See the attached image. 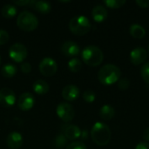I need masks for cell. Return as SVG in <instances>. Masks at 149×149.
Returning a JSON list of instances; mask_svg holds the SVG:
<instances>
[{
    "label": "cell",
    "mask_w": 149,
    "mask_h": 149,
    "mask_svg": "<svg viewBox=\"0 0 149 149\" xmlns=\"http://www.w3.org/2000/svg\"><path fill=\"white\" fill-rule=\"evenodd\" d=\"M121 77L120 69L113 64H107L103 65L98 73L100 82L105 86H111L118 82Z\"/></svg>",
    "instance_id": "1"
},
{
    "label": "cell",
    "mask_w": 149,
    "mask_h": 149,
    "mask_svg": "<svg viewBox=\"0 0 149 149\" xmlns=\"http://www.w3.org/2000/svg\"><path fill=\"white\" fill-rule=\"evenodd\" d=\"M111 130L109 127L103 122H96L92 130L91 137L95 144L100 147H104L110 142L111 140Z\"/></svg>",
    "instance_id": "2"
},
{
    "label": "cell",
    "mask_w": 149,
    "mask_h": 149,
    "mask_svg": "<svg viewBox=\"0 0 149 149\" xmlns=\"http://www.w3.org/2000/svg\"><path fill=\"white\" fill-rule=\"evenodd\" d=\"M81 57L84 63L92 67L100 65L104 59L103 52L95 45H88L85 47L82 51Z\"/></svg>",
    "instance_id": "3"
},
{
    "label": "cell",
    "mask_w": 149,
    "mask_h": 149,
    "mask_svg": "<svg viewBox=\"0 0 149 149\" xmlns=\"http://www.w3.org/2000/svg\"><path fill=\"white\" fill-rule=\"evenodd\" d=\"M17 25L24 31H31L38 27V19L33 13L24 10L17 17Z\"/></svg>",
    "instance_id": "4"
},
{
    "label": "cell",
    "mask_w": 149,
    "mask_h": 149,
    "mask_svg": "<svg viewBox=\"0 0 149 149\" xmlns=\"http://www.w3.org/2000/svg\"><path fill=\"white\" fill-rule=\"evenodd\" d=\"M70 31L78 36H83L89 32L91 30V23L89 19L85 16H76L72 17L69 22Z\"/></svg>",
    "instance_id": "5"
},
{
    "label": "cell",
    "mask_w": 149,
    "mask_h": 149,
    "mask_svg": "<svg viewBox=\"0 0 149 149\" xmlns=\"http://www.w3.org/2000/svg\"><path fill=\"white\" fill-rule=\"evenodd\" d=\"M27 48L21 43L13 44L9 49V56L14 62L23 63V61L27 58Z\"/></svg>",
    "instance_id": "6"
},
{
    "label": "cell",
    "mask_w": 149,
    "mask_h": 149,
    "mask_svg": "<svg viewBox=\"0 0 149 149\" xmlns=\"http://www.w3.org/2000/svg\"><path fill=\"white\" fill-rule=\"evenodd\" d=\"M39 72L45 77L53 76L58 71V64L52 58H45L39 63Z\"/></svg>",
    "instance_id": "7"
},
{
    "label": "cell",
    "mask_w": 149,
    "mask_h": 149,
    "mask_svg": "<svg viewBox=\"0 0 149 149\" xmlns=\"http://www.w3.org/2000/svg\"><path fill=\"white\" fill-rule=\"evenodd\" d=\"M57 115L65 122H70L73 120L75 116V111L72 106H71L69 103L66 102H61L59 105H58L56 109Z\"/></svg>",
    "instance_id": "8"
},
{
    "label": "cell",
    "mask_w": 149,
    "mask_h": 149,
    "mask_svg": "<svg viewBox=\"0 0 149 149\" xmlns=\"http://www.w3.org/2000/svg\"><path fill=\"white\" fill-rule=\"evenodd\" d=\"M16 102V94L13 90L8 87L0 89V104L5 107H12Z\"/></svg>",
    "instance_id": "9"
},
{
    "label": "cell",
    "mask_w": 149,
    "mask_h": 149,
    "mask_svg": "<svg viewBox=\"0 0 149 149\" xmlns=\"http://www.w3.org/2000/svg\"><path fill=\"white\" fill-rule=\"evenodd\" d=\"M148 53L143 47H136L130 53V61L134 65L143 64L148 58Z\"/></svg>",
    "instance_id": "10"
},
{
    "label": "cell",
    "mask_w": 149,
    "mask_h": 149,
    "mask_svg": "<svg viewBox=\"0 0 149 149\" xmlns=\"http://www.w3.org/2000/svg\"><path fill=\"white\" fill-rule=\"evenodd\" d=\"M61 52L65 56L72 58L77 56L80 52V47L75 41L68 40L62 44Z\"/></svg>",
    "instance_id": "11"
},
{
    "label": "cell",
    "mask_w": 149,
    "mask_h": 149,
    "mask_svg": "<svg viewBox=\"0 0 149 149\" xmlns=\"http://www.w3.org/2000/svg\"><path fill=\"white\" fill-rule=\"evenodd\" d=\"M35 103L34 96L31 93H22L17 100V107L22 111L31 110Z\"/></svg>",
    "instance_id": "12"
},
{
    "label": "cell",
    "mask_w": 149,
    "mask_h": 149,
    "mask_svg": "<svg viewBox=\"0 0 149 149\" xmlns=\"http://www.w3.org/2000/svg\"><path fill=\"white\" fill-rule=\"evenodd\" d=\"M61 130H62L65 137L70 141L77 140L81 136V130L76 125H72V124L62 125Z\"/></svg>",
    "instance_id": "13"
},
{
    "label": "cell",
    "mask_w": 149,
    "mask_h": 149,
    "mask_svg": "<svg viewBox=\"0 0 149 149\" xmlns=\"http://www.w3.org/2000/svg\"><path fill=\"white\" fill-rule=\"evenodd\" d=\"M6 143L10 149H19L23 145V136L18 132H10L6 138Z\"/></svg>",
    "instance_id": "14"
},
{
    "label": "cell",
    "mask_w": 149,
    "mask_h": 149,
    "mask_svg": "<svg viewBox=\"0 0 149 149\" xmlns=\"http://www.w3.org/2000/svg\"><path fill=\"white\" fill-rule=\"evenodd\" d=\"M62 97L67 101H74L79 96V89L74 85H67L62 90Z\"/></svg>",
    "instance_id": "15"
},
{
    "label": "cell",
    "mask_w": 149,
    "mask_h": 149,
    "mask_svg": "<svg viewBox=\"0 0 149 149\" xmlns=\"http://www.w3.org/2000/svg\"><path fill=\"white\" fill-rule=\"evenodd\" d=\"M92 17L95 22L102 23L107 18L108 13L106 7L102 5H96L95 7H93L92 10Z\"/></svg>",
    "instance_id": "16"
},
{
    "label": "cell",
    "mask_w": 149,
    "mask_h": 149,
    "mask_svg": "<svg viewBox=\"0 0 149 149\" xmlns=\"http://www.w3.org/2000/svg\"><path fill=\"white\" fill-rule=\"evenodd\" d=\"M30 6L36 10L37 11L43 13V14H47L51 11V3L46 1H35V0H31Z\"/></svg>",
    "instance_id": "17"
},
{
    "label": "cell",
    "mask_w": 149,
    "mask_h": 149,
    "mask_svg": "<svg viewBox=\"0 0 149 149\" xmlns=\"http://www.w3.org/2000/svg\"><path fill=\"white\" fill-rule=\"evenodd\" d=\"M32 88H33V91L37 94L43 95V94H45L49 92L50 86L46 81H45L43 79H38L33 83Z\"/></svg>",
    "instance_id": "18"
},
{
    "label": "cell",
    "mask_w": 149,
    "mask_h": 149,
    "mask_svg": "<svg viewBox=\"0 0 149 149\" xmlns=\"http://www.w3.org/2000/svg\"><path fill=\"white\" fill-rule=\"evenodd\" d=\"M129 33L130 35L137 39H141L146 35V31L143 26L138 24H134L129 28Z\"/></svg>",
    "instance_id": "19"
},
{
    "label": "cell",
    "mask_w": 149,
    "mask_h": 149,
    "mask_svg": "<svg viewBox=\"0 0 149 149\" xmlns=\"http://www.w3.org/2000/svg\"><path fill=\"white\" fill-rule=\"evenodd\" d=\"M115 115V109L110 105H104L100 110V116L104 120H110Z\"/></svg>",
    "instance_id": "20"
},
{
    "label": "cell",
    "mask_w": 149,
    "mask_h": 149,
    "mask_svg": "<svg viewBox=\"0 0 149 149\" xmlns=\"http://www.w3.org/2000/svg\"><path fill=\"white\" fill-rule=\"evenodd\" d=\"M17 10L15 5L13 4H5L2 7L1 13L2 16L5 18H11L16 16Z\"/></svg>",
    "instance_id": "21"
},
{
    "label": "cell",
    "mask_w": 149,
    "mask_h": 149,
    "mask_svg": "<svg viewBox=\"0 0 149 149\" xmlns=\"http://www.w3.org/2000/svg\"><path fill=\"white\" fill-rule=\"evenodd\" d=\"M17 67L12 64L4 65L1 69V74L5 78H12L17 73Z\"/></svg>",
    "instance_id": "22"
},
{
    "label": "cell",
    "mask_w": 149,
    "mask_h": 149,
    "mask_svg": "<svg viewBox=\"0 0 149 149\" xmlns=\"http://www.w3.org/2000/svg\"><path fill=\"white\" fill-rule=\"evenodd\" d=\"M82 67V62L78 58H72L68 61V68L72 72H79Z\"/></svg>",
    "instance_id": "23"
},
{
    "label": "cell",
    "mask_w": 149,
    "mask_h": 149,
    "mask_svg": "<svg viewBox=\"0 0 149 149\" xmlns=\"http://www.w3.org/2000/svg\"><path fill=\"white\" fill-rule=\"evenodd\" d=\"M104 3L107 7L110 9H120L126 3V1L125 0H106L104 1Z\"/></svg>",
    "instance_id": "24"
},
{
    "label": "cell",
    "mask_w": 149,
    "mask_h": 149,
    "mask_svg": "<svg viewBox=\"0 0 149 149\" xmlns=\"http://www.w3.org/2000/svg\"><path fill=\"white\" fill-rule=\"evenodd\" d=\"M67 144V139L65 137V135L62 134H58L55 137L54 139V145L56 146V148H62L64 147H65Z\"/></svg>",
    "instance_id": "25"
},
{
    "label": "cell",
    "mask_w": 149,
    "mask_h": 149,
    "mask_svg": "<svg viewBox=\"0 0 149 149\" xmlns=\"http://www.w3.org/2000/svg\"><path fill=\"white\" fill-rule=\"evenodd\" d=\"M95 99H96V94H95V93L93 90L88 89V90L84 92V93H83V100L86 102L92 103V102H93L95 100Z\"/></svg>",
    "instance_id": "26"
},
{
    "label": "cell",
    "mask_w": 149,
    "mask_h": 149,
    "mask_svg": "<svg viewBox=\"0 0 149 149\" xmlns=\"http://www.w3.org/2000/svg\"><path fill=\"white\" fill-rule=\"evenodd\" d=\"M141 75L142 79L146 83L149 84V62L145 63L143 65V66L141 67Z\"/></svg>",
    "instance_id": "27"
},
{
    "label": "cell",
    "mask_w": 149,
    "mask_h": 149,
    "mask_svg": "<svg viewBox=\"0 0 149 149\" xmlns=\"http://www.w3.org/2000/svg\"><path fill=\"white\" fill-rule=\"evenodd\" d=\"M65 149H87L86 145L81 141H74L66 146Z\"/></svg>",
    "instance_id": "28"
},
{
    "label": "cell",
    "mask_w": 149,
    "mask_h": 149,
    "mask_svg": "<svg viewBox=\"0 0 149 149\" xmlns=\"http://www.w3.org/2000/svg\"><path fill=\"white\" fill-rule=\"evenodd\" d=\"M130 86V81L126 79V78H123V79H120L119 81H118V87L120 89V90H127L128 89V87Z\"/></svg>",
    "instance_id": "29"
},
{
    "label": "cell",
    "mask_w": 149,
    "mask_h": 149,
    "mask_svg": "<svg viewBox=\"0 0 149 149\" xmlns=\"http://www.w3.org/2000/svg\"><path fill=\"white\" fill-rule=\"evenodd\" d=\"M9 38H10L9 33L4 30L0 29V45L6 44L9 41Z\"/></svg>",
    "instance_id": "30"
},
{
    "label": "cell",
    "mask_w": 149,
    "mask_h": 149,
    "mask_svg": "<svg viewBox=\"0 0 149 149\" xmlns=\"http://www.w3.org/2000/svg\"><path fill=\"white\" fill-rule=\"evenodd\" d=\"M20 69L22 71V72L27 74V73H30L31 71V65L29 62H23L20 65Z\"/></svg>",
    "instance_id": "31"
},
{
    "label": "cell",
    "mask_w": 149,
    "mask_h": 149,
    "mask_svg": "<svg viewBox=\"0 0 149 149\" xmlns=\"http://www.w3.org/2000/svg\"><path fill=\"white\" fill-rule=\"evenodd\" d=\"M141 8H148L149 7V0H136L135 2Z\"/></svg>",
    "instance_id": "32"
},
{
    "label": "cell",
    "mask_w": 149,
    "mask_h": 149,
    "mask_svg": "<svg viewBox=\"0 0 149 149\" xmlns=\"http://www.w3.org/2000/svg\"><path fill=\"white\" fill-rule=\"evenodd\" d=\"M13 3L19 6H24V5H30L31 0H18V1H13Z\"/></svg>",
    "instance_id": "33"
},
{
    "label": "cell",
    "mask_w": 149,
    "mask_h": 149,
    "mask_svg": "<svg viewBox=\"0 0 149 149\" xmlns=\"http://www.w3.org/2000/svg\"><path fill=\"white\" fill-rule=\"evenodd\" d=\"M135 149H149V143L148 142H140L137 146Z\"/></svg>",
    "instance_id": "34"
},
{
    "label": "cell",
    "mask_w": 149,
    "mask_h": 149,
    "mask_svg": "<svg viewBox=\"0 0 149 149\" xmlns=\"http://www.w3.org/2000/svg\"><path fill=\"white\" fill-rule=\"evenodd\" d=\"M143 139L145 142H149V127H148L144 132H143Z\"/></svg>",
    "instance_id": "35"
},
{
    "label": "cell",
    "mask_w": 149,
    "mask_h": 149,
    "mask_svg": "<svg viewBox=\"0 0 149 149\" xmlns=\"http://www.w3.org/2000/svg\"><path fill=\"white\" fill-rule=\"evenodd\" d=\"M87 136H88V134H87V131H83V132H81V137L84 139V140H86V138H87Z\"/></svg>",
    "instance_id": "36"
},
{
    "label": "cell",
    "mask_w": 149,
    "mask_h": 149,
    "mask_svg": "<svg viewBox=\"0 0 149 149\" xmlns=\"http://www.w3.org/2000/svg\"><path fill=\"white\" fill-rule=\"evenodd\" d=\"M148 55H149V45H148Z\"/></svg>",
    "instance_id": "37"
},
{
    "label": "cell",
    "mask_w": 149,
    "mask_h": 149,
    "mask_svg": "<svg viewBox=\"0 0 149 149\" xmlns=\"http://www.w3.org/2000/svg\"><path fill=\"white\" fill-rule=\"evenodd\" d=\"M0 63H1V57H0Z\"/></svg>",
    "instance_id": "38"
}]
</instances>
